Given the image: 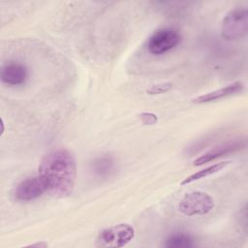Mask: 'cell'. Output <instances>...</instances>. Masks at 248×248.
<instances>
[{"mask_svg": "<svg viewBox=\"0 0 248 248\" xmlns=\"http://www.w3.org/2000/svg\"><path fill=\"white\" fill-rule=\"evenodd\" d=\"M38 174L49 195L55 198L70 196L77 178L74 154L67 149H56L47 153L40 163Z\"/></svg>", "mask_w": 248, "mask_h": 248, "instance_id": "cell-1", "label": "cell"}, {"mask_svg": "<svg viewBox=\"0 0 248 248\" xmlns=\"http://www.w3.org/2000/svg\"><path fill=\"white\" fill-rule=\"evenodd\" d=\"M134 237V227L121 223L101 231L96 237L95 245L102 248H119L129 244Z\"/></svg>", "mask_w": 248, "mask_h": 248, "instance_id": "cell-2", "label": "cell"}, {"mask_svg": "<svg viewBox=\"0 0 248 248\" xmlns=\"http://www.w3.org/2000/svg\"><path fill=\"white\" fill-rule=\"evenodd\" d=\"M248 31V12L244 7L231 10L223 17L221 36L227 41L243 38Z\"/></svg>", "mask_w": 248, "mask_h": 248, "instance_id": "cell-3", "label": "cell"}, {"mask_svg": "<svg viewBox=\"0 0 248 248\" xmlns=\"http://www.w3.org/2000/svg\"><path fill=\"white\" fill-rule=\"evenodd\" d=\"M182 40L178 30L164 27L154 31L146 42V49L152 55H162L175 48Z\"/></svg>", "mask_w": 248, "mask_h": 248, "instance_id": "cell-4", "label": "cell"}, {"mask_svg": "<svg viewBox=\"0 0 248 248\" xmlns=\"http://www.w3.org/2000/svg\"><path fill=\"white\" fill-rule=\"evenodd\" d=\"M215 205L213 198L202 191L185 194L178 203V210L186 216H201L209 213Z\"/></svg>", "mask_w": 248, "mask_h": 248, "instance_id": "cell-5", "label": "cell"}, {"mask_svg": "<svg viewBox=\"0 0 248 248\" xmlns=\"http://www.w3.org/2000/svg\"><path fill=\"white\" fill-rule=\"evenodd\" d=\"M246 146V140H230L221 144H218L217 146L212 147L211 149L207 150L201 156H199L194 161V166H202L206 163L212 162L216 159H219L221 157L227 156L229 154L236 153Z\"/></svg>", "mask_w": 248, "mask_h": 248, "instance_id": "cell-6", "label": "cell"}, {"mask_svg": "<svg viewBox=\"0 0 248 248\" xmlns=\"http://www.w3.org/2000/svg\"><path fill=\"white\" fill-rule=\"evenodd\" d=\"M46 192V186L39 174L20 181L14 192L15 198L20 202H31Z\"/></svg>", "mask_w": 248, "mask_h": 248, "instance_id": "cell-7", "label": "cell"}, {"mask_svg": "<svg viewBox=\"0 0 248 248\" xmlns=\"http://www.w3.org/2000/svg\"><path fill=\"white\" fill-rule=\"evenodd\" d=\"M28 78V69L18 62H9L2 67L1 80L10 86L24 84Z\"/></svg>", "mask_w": 248, "mask_h": 248, "instance_id": "cell-8", "label": "cell"}, {"mask_svg": "<svg viewBox=\"0 0 248 248\" xmlns=\"http://www.w3.org/2000/svg\"><path fill=\"white\" fill-rule=\"evenodd\" d=\"M245 86L244 83L241 81H234L231 84H228L224 87H221L219 89L207 92L205 94L200 95L192 100L194 104H208L212 102H216L219 100H222L227 97H231L236 94L241 93L244 90Z\"/></svg>", "mask_w": 248, "mask_h": 248, "instance_id": "cell-9", "label": "cell"}, {"mask_svg": "<svg viewBox=\"0 0 248 248\" xmlns=\"http://www.w3.org/2000/svg\"><path fill=\"white\" fill-rule=\"evenodd\" d=\"M115 170V160L110 155H102L97 157L91 164V170L97 176L106 178L111 175Z\"/></svg>", "mask_w": 248, "mask_h": 248, "instance_id": "cell-10", "label": "cell"}, {"mask_svg": "<svg viewBox=\"0 0 248 248\" xmlns=\"http://www.w3.org/2000/svg\"><path fill=\"white\" fill-rule=\"evenodd\" d=\"M230 163V161H223V162H219V163H214L213 165H210L201 170H198L192 174H190L189 176L185 177L181 182H180V185L184 186V185H187L189 183H192L194 181H197V180H200V179H202V178H205L211 174H214L220 170H222L228 164Z\"/></svg>", "mask_w": 248, "mask_h": 248, "instance_id": "cell-11", "label": "cell"}, {"mask_svg": "<svg viewBox=\"0 0 248 248\" xmlns=\"http://www.w3.org/2000/svg\"><path fill=\"white\" fill-rule=\"evenodd\" d=\"M195 245L191 235L183 232L172 233L165 240L164 246L167 248H190Z\"/></svg>", "mask_w": 248, "mask_h": 248, "instance_id": "cell-12", "label": "cell"}, {"mask_svg": "<svg viewBox=\"0 0 248 248\" xmlns=\"http://www.w3.org/2000/svg\"><path fill=\"white\" fill-rule=\"evenodd\" d=\"M171 88H172L171 82H161V83H156L151 85L146 89V92L149 95H160L170 91Z\"/></svg>", "mask_w": 248, "mask_h": 248, "instance_id": "cell-13", "label": "cell"}, {"mask_svg": "<svg viewBox=\"0 0 248 248\" xmlns=\"http://www.w3.org/2000/svg\"><path fill=\"white\" fill-rule=\"evenodd\" d=\"M139 116L144 125H155L158 122V116L152 112H141Z\"/></svg>", "mask_w": 248, "mask_h": 248, "instance_id": "cell-14", "label": "cell"}]
</instances>
